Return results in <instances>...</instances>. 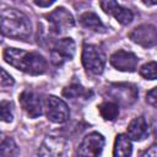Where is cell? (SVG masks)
I'll return each mask as SVG.
<instances>
[{
  "label": "cell",
  "mask_w": 157,
  "mask_h": 157,
  "mask_svg": "<svg viewBox=\"0 0 157 157\" xmlns=\"http://www.w3.org/2000/svg\"><path fill=\"white\" fill-rule=\"evenodd\" d=\"M132 153L131 140L125 134H118L114 141L113 157H130Z\"/></svg>",
  "instance_id": "obj_16"
},
{
  "label": "cell",
  "mask_w": 157,
  "mask_h": 157,
  "mask_svg": "<svg viewBox=\"0 0 157 157\" xmlns=\"http://www.w3.org/2000/svg\"><path fill=\"white\" fill-rule=\"evenodd\" d=\"M69 144L63 137L48 136L40 144L34 157H67Z\"/></svg>",
  "instance_id": "obj_9"
},
{
  "label": "cell",
  "mask_w": 157,
  "mask_h": 157,
  "mask_svg": "<svg viewBox=\"0 0 157 157\" xmlns=\"http://www.w3.org/2000/svg\"><path fill=\"white\" fill-rule=\"evenodd\" d=\"M1 136H2V134H1V132H0V139H1Z\"/></svg>",
  "instance_id": "obj_26"
},
{
  "label": "cell",
  "mask_w": 157,
  "mask_h": 157,
  "mask_svg": "<svg viewBox=\"0 0 157 157\" xmlns=\"http://www.w3.org/2000/svg\"><path fill=\"white\" fill-rule=\"evenodd\" d=\"M141 157H157V147H156V145H152L147 151L144 152V155Z\"/></svg>",
  "instance_id": "obj_24"
},
{
  "label": "cell",
  "mask_w": 157,
  "mask_h": 157,
  "mask_svg": "<svg viewBox=\"0 0 157 157\" xmlns=\"http://www.w3.org/2000/svg\"><path fill=\"white\" fill-rule=\"evenodd\" d=\"M104 144V136L97 131H92L82 139L75 152V157H99Z\"/></svg>",
  "instance_id": "obj_7"
},
{
  "label": "cell",
  "mask_w": 157,
  "mask_h": 157,
  "mask_svg": "<svg viewBox=\"0 0 157 157\" xmlns=\"http://www.w3.org/2000/svg\"><path fill=\"white\" fill-rule=\"evenodd\" d=\"M18 152V146L13 139L6 137L0 142V157H16Z\"/></svg>",
  "instance_id": "obj_19"
},
{
  "label": "cell",
  "mask_w": 157,
  "mask_h": 157,
  "mask_svg": "<svg viewBox=\"0 0 157 157\" xmlns=\"http://www.w3.org/2000/svg\"><path fill=\"white\" fill-rule=\"evenodd\" d=\"M156 91H157V87H153L152 90H150L146 94V101L147 103H150L152 107H156L157 105V96H156Z\"/></svg>",
  "instance_id": "obj_23"
},
{
  "label": "cell",
  "mask_w": 157,
  "mask_h": 157,
  "mask_svg": "<svg viewBox=\"0 0 157 157\" xmlns=\"http://www.w3.org/2000/svg\"><path fill=\"white\" fill-rule=\"evenodd\" d=\"M45 18L49 25V31L54 34H61L75 26L74 16L69 10L63 6H59L48 15H45Z\"/></svg>",
  "instance_id": "obj_6"
},
{
  "label": "cell",
  "mask_w": 157,
  "mask_h": 157,
  "mask_svg": "<svg viewBox=\"0 0 157 157\" xmlns=\"http://www.w3.org/2000/svg\"><path fill=\"white\" fill-rule=\"evenodd\" d=\"M0 32L13 39L27 40L32 33V25L22 11L6 7L0 11Z\"/></svg>",
  "instance_id": "obj_2"
},
{
  "label": "cell",
  "mask_w": 157,
  "mask_h": 157,
  "mask_svg": "<svg viewBox=\"0 0 157 157\" xmlns=\"http://www.w3.org/2000/svg\"><path fill=\"white\" fill-rule=\"evenodd\" d=\"M13 85V78L12 76L6 72L2 67H0V87H9Z\"/></svg>",
  "instance_id": "obj_22"
},
{
  "label": "cell",
  "mask_w": 157,
  "mask_h": 157,
  "mask_svg": "<svg viewBox=\"0 0 157 157\" xmlns=\"http://www.w3.org/2000/svg\"><path fill=\"white\" fill-rule=\"evenodd\" d=\"M63 96L67 99H77V98H90L92 96V91L82 87L80 83H71L63 90Z\"/></svg>",
  "instance_id": "obj_17"
},
{
  "label": "cell",
  "mask_w": 157,
  "mask_h": 157,
  "mask_svg": "<svg viewBox=\"0 0 157 157\" xmlns=\"http://www.w3.org/2000/svg\"><path fill=\"white\" fill-rule=\"evenodd\" d=\"M126 136L132 141H142L148 136V124L144 117L134 118L126 129Z\"/></svg>",
  "instance_id": "obj_14"
},
{
  "label": "cell",
  "mask_w": 157,
  "mask_h": 157,
  "mask_svg": "<svg viewBox=\"0 0 157 157\" xmlns=\"http://www.w3.org/2000/svg\"><path fill=\"white\" fill-rule=\"evenodd\" d=\"M18 101L22 109L29 118L34 119L43 114V101L38 93L26 90L21 92V94L18 96Z\"/></svg>",
  "instance_id": "obj_11"
},
{
  "label": "cell",
  "mask_w": 157,
  "mask_h": 157,
  "mask_svg": "<svg viewBox=\"0 0 157 157\" xmlns=\"http://www.w3.org/2000/svg\"><path fill=\"white\" fill-rule=\"evenodd\" d=\"M140 75L146 80L157 78V64L156 61H148L140 67Z\"/></svg>",
  "instance_id": "obj_21"
},
{
  "label": "cell",
  "mask_w": 157,
  "mask_h": 157,
  "mask_svg": "<svg viewBox=\"0 0 157 157\" xmlns=\"http://www.w3.org/2000/svg\"><path fill=\"white\" fill-rule=\"evenodd\" d=\"M98 110H99L101 117L108 121L115 120L119 115V105L112 101H105V102L101 103L98 105Z\"/></svg>",
  "instance_id": "obj_18"
},
{
  "label": "cell",
  "mask_w": 157,
  "mask_h": 157,
  "mask_svg": "<svg viewBox=\"0 0 157 157\" xmlns=\"http://www.w3.org/2000/svg\"><path fill=\"white\" fill-rule=\"evenodd\" d=\"M107 94L113 99L112 102L121 107H129L135 103L139 96V91L135 85L128 82L112 83L107 88Z\"/></svg>",
  "instance_id": "obj_4"
},
{
  "label": "cell",
  "mask_w": 157,
  "mask_h": 157,
  "mask_svg": "<svg viewBox=\"0 0 157 157\" xmlns=\"http://www.w3.org/2000/svg\"><path fill=\"white\" fill-rule=\"evenodd\" d=\"M99 6L102 7V10L105 13L112 15L119 23L126 26L129 23H131L132 18H134V13L131 12V10L121 6L120 4H118L117 1H101Z\"/></svg>",
  "instance_id": "obj_13"
},
{
  "label": "cell",
  "mask_w": 157,
  "mask_h": 157,
  "mask_svg": "<svg viewBox=\"0 0 157 157\" xmlns=\"http://www.w3.org/2000/svg\"><path fill=\"white\" fill-rule=\"evenodd\" d=\"M109 61L112 64L113 67H115L119 71H124V72H134L137 67L139 64V58L132 53V52H128V50H123L119 49L117 52H114L110 58Z\"/></svg>",
  "instance_id": "obj_12"
},
{
  "label": "cell",
  "mask_w": 157,
  "mask_h": 157,
  "mask_svg": "<svg viewBox=\"0 0 157 157\" xmlns=\"http://www.w3.org/2000/svg\"><path fill=\"white\" fill-rule=\"evenodd\" d=\"M2 56L9 65L29 75H42L47 71L48 67V63L44 56L36 52H26L17 48H6Z\"/></svg>",
  "instance_id": "obj_1"
},
{
  "label": "cell",
  "mask_w": 157,
  "mask_h": 157,
  "mask_svg": "<svg viewBox=\"0 0 157 157\" xmlns=\"http://www.w3.org/2000/svg\"><path fill=\"white\" fill-rule=\"evenodd\" d=\"M76 45L72 38L64 37L58 39L50 49V61L55 66H61L64 63L71 60L75 55Z\"/></svg>",
  "instance_id": "obj_8"
},
{
  "label": "cell",
  "mask_w": 157,
  "mask_h": 157,
  "mask_svg": "<svg viewBox=\"0 0 157 157\" xmlns=\"http://www.w3.org/2000/svg\"><path fill=\"white\" fill-rule=\"evenodd\" d=\"M34 4L37 6H40V7H49L50 5L54 4V0H47V1H43V0H34Z\"/></svg>",
  "instance_id": "obj_25"
},
{
  "label": "cell",
  "mask_w": 157,
  "mask_h": 157,
  "mask_svg": "<svg viewBox=\"0 0 157 157\" xmlns=\"http://www.w3.org/2000/svg\"><path fill=\"white\" fill-rule=\"evenodd\" d=\"M80 23L90 29V31H93V32H98V33H104L107 32V27L103 25V22L101 21V18L98 17V15H96L94 12H91V11H87V12H83L80 18H78Z\"/></svg>",
  "instance_id": "obj_15"
},
{
  "label": "cell",
  "mask_w": 157,
  "mask_h": 157,
  "mask_svg": "<svg viewBox=\"0 0 157 157\" xmlns=\"http://www.w3.org/2000/svg\"><path fill=\"white\" fill-rule=\"evenodd\" d=\"M43 113L55 124L65 123L70 117V109L67 104L56 96H47L43 101Z\"/></svg>",
  "instance_id": "obj_5"
},
{
  "label": "cell",
  "mask_w": 157,
  "mask_h": 157,
  "mask_svg": "<svg viewBox=\"0 0 157 157\" xmlns=\"http://www.w3.org/2000/svg\"><path fill=\"white\" fill-rule=\"evenodd\" d=\"M13 119V103L11 101L0 102V121L11 123Z\"/></svg>",
  "instance_id": "obj_20"
},
{
  "label": "cell",
  "mask_w": 157,
  "mask_h": 157,
  "mask_svg": "<svg viewBox=\"0 0 157 157\" xmlns=\"http://www.w3.org/2000/svg\"><path fill=\"white\" fill-rule=\"evenodd\" d=\"M129 38L144 47V48H151V47H155L156 45V42H157V29H156V26L153 25H150V23H144V25H140L137 27H135L130 33H129Z\"/></svg>",
  "instance_id": "obj_10"
},
{
  "label": "cell",
  "mask_w": 157,
  "mask_h": 157,
  "mask_svg": "<svg viewBox=\"0 0 157 157\" xmlns=\"http://www.w3.org/2000/svg\"><path fill=\"white\" fill-rule=\"evenodd\" d=\"M0 33H1V32H0ZM0 42H1V39H0Z\"/></svg>",
  "instance_id": "obj_27"
},
{
  "label": "cell",
  "mask_w": 157,
  "mask_h": 157,
  "mask_svg": "<svg viewBox=\"0 0 157 157\" xmlns=\"http://www.w3.org/2000/svg\"><path fill=\"white\" fill-rule=\"evenodd\" d=\"M81 61L87 74L98 76L105 66V55L103 50L94 44H85L81 54Z\"/></svg>",
  "instance_id": "obj_3"
}]
</instances>
